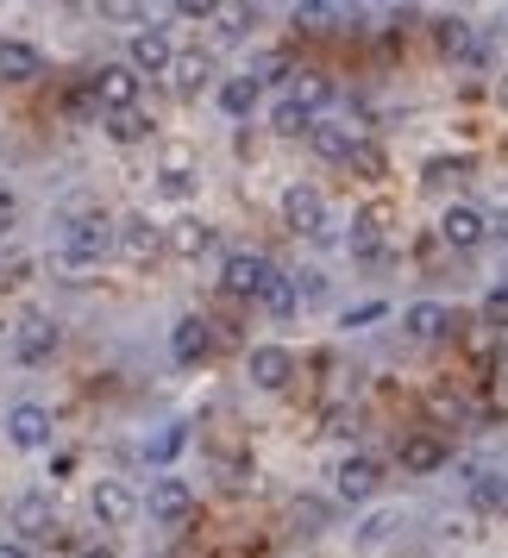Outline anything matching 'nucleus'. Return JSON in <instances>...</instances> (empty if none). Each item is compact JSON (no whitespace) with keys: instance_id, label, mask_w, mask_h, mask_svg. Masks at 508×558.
<instances>
[{"instance_id":"f257e3e1","label":"nucleus","mask_w":508,"mask_h":558,"mask_svg":"<svg viewBox=\"0 0 508 558\" xmlns=\"http://www.w3.org/2000/svg\"><path fill=\"white\" fill-rule=\"evenodd\" d=\"M57 252L70 270H95L107 252H113V220H107L101 207H82V214H63V227H57Z\"/></svg>"},{"instance_id":"f03ea898","label":"nucleus","mask_w":508,"mask_h":558,"mask_svg":"<svg viewBox=\"0 0 508 558\" xmlns=\"http://www.w3.org/2000/svg\"><path fill=\"white\" fill-rule=\"evenodd\" d=\"M57 345H63V327H57V314H45V307H32V314H20V327H13V357L26 364V371H38V364H51Z\"/></svg>"},{"instance_id":"7ed1b4c3","label":"nucleus","mask_w":508,"mask_h":558,"mask_svg":"<svg viewBox=\"0 0 508 558\" xmlns=\"http://www.w3.org/2000/svg\"><path fill=\"white\" fill-rule=\"evenodd\" d=\"M282 227L302 239H327V195L314 182H289L282 189Z\"/></svg>"},{"instance_id":"20e7f679","label":"nucleus","mask_w":508,"mask_h":558,"mask_svg":"<svg viewBox=\"0 0 508 558\" xmlns=\"http://www.w3.org/2000/svg\"><path fill=\"white\" fill-rule=\"evenodd\" d=\"M433 51H439V63L477 70L483 57H489V45H483V38H477L471 26H464V20H433Z\"/></svg>"},{"instance_id":"39448f33","label":"nucleus","mask_w":508,"mask_h":558,"mask_svg":"<svg viewBox=\"0 0 508 558\" xmlns=\"http://www.w3.org/2000/svg\"><path fill=\"white\" fill-rule=\"evenodd\" d=\"M132 76L145 82V76H170V63H177V45H170V32L164 26H138L132 32Z\"/></svg>"},{"instance_id":"423d86ee","label":"nucleus","mask_w":508,"mask_h":558,"mask_svg":"<svg viewBox=\"0 0 508 558\" xmlns=\"http://www.w3.org/2000/svg\"><path fill=\"white\" fill-rule=\"evenodd\" d=\"M51 433H57V421H51V408H45V402H13V408H7V439H13L20 452L51 446Z\"/></svg>"},{"instance_id":"0eeeda50","label":"nucleus","mask_w":508,"mask_h":558,"mask_svg":"<svg viewBox=\"0 0 508 558\" xmlns=\"http://www.w3.org/2000/svg\"><path fill=\"white\" fill-rule=\"evenodd\" d=\"M332 489H339V502H371L383 489V464L371 452H352L339 458V471H332Z\"/></svg>"},{"instance_id":"6e6552de","label":"nucleus","mask_w":508,"mask_h":558,"mask_svg":"<svg viewBox=\"0 0 508 558\" xmlns=\"http://www.w3.org/2000/svg\"><path fill=\"white\" fill-rule=\"evenodd\" d=\"M439 239L452 245V252H477L483 239H489V214L471 202H452L446 214H439Z\"/></svg>"},{"instance_id":"1a4fd4ad","label":"nucleus","mask_w":508,"mask_h":558,"mask_svg":"<svg viewBox=\"0 0 508 558\" xmlns=\"http://www.w3.org/2000/svg\"><path fill=\"white\" fill-rule=\"evenodd\" d=\"M95 107L101 113H126V107H138V76H132V63H107V70H95Z\"/></svg>"},{"instance_id":"9d476101","label":"nucleus","mask_w":508,"mask_h":558,"mask_svg":"<svg viewBox=\"0 0 508 558\" xmlns=\"http://www.w3.org/2000/svg\"><path fill=\"white\" fill-rule=\"evenodd\" d=\"M264 277H270V257H257V252H232L227 264H220V289L239 295V302H257Z\"/></svg>"},{"instance_id":"9b49d317","label":"nucleus","mask_w":508,"mask_h":558,"mask_svg":"<svg viewBox=\"0 0 508 558\" xmlns=\"http://www.w3.org/2000/svg\"><path fill=\"white\" fill-rule=\"evenodd\" d=\"M88 508H95V521H101V527H126L132 514H138V496H132V483L101 477L95 489H88Z\"/></svg>"},{"instance_id":"f8f14e48","label":"nucleus","mask_w":508,"mask_h":558,"mask_svg":"<svg viewBox=\"0 0 508 558\" xmlns=\"http://www.w3.org/2000/svg\"><path fill=\"white\" fill-rule=\"evenodd\" d=\"M152 521H164V527H182L189 514H195V489L182 477H157V489H152Z\"/></svg>"},{"instance_id":"ddd939ff","label":"nucleus","mask_w":508,"mask_h":558,"mask_svg":"<svg viewBox=\"0 0 508 558\" xmlns=\"http://www.w3.org/2000/svg\"><path fill=\"white\" fill-rule=\"evenodd\" d=\"M113 245H120V257H126V264H157V257H164V232H157L145 214H132L126 227L113 232Z\"/></svg>"},{"instance_id":"4468645a","label":"nucleus","mask_w":508,"mask_h":558,"mask_svg":"<svg viewBox=\"0 0 508 558\" xmlns=\"http://www.w3.org/2000/svg\"><path fill=\"white\" fill-rule=\"evenodd\" d=\"M257 307H264L270 320H295V314H302V282L270 264V277H264V289H257Z\"/></svg>"},{"instance_id":"2eb2a0df","label":"nucleus","mask_w":508,"mask_h":558,"mask_svg":"<svg viewBox=\"0 0 508 558\" xmlns=\"http://www.w3.org/2000/svg\"><path fill=\"white\" fill-rule=\"evenodd\" d=\"M446 458H452V446H446L439 433H408L402 446H396V464H402V471H414V477H427V471H439Z\"/></svg>"},{"instance_id":"dca6fc26","label":"nucleus","mask_w":508,"mask_h":558,"mask_svg":"<svg viewBox=\"0 0 508 558\" xmlns=\"http://www.w3.org/2000/svg\"><path fill=\"white\" fill-rule=\"evenodd\" d=\"M207 352H214V327H207L202 314H182L177 327H170V357L177 364H207Z\"/></svg>"},{"instance_id":"f3484780","label":"nucleus","mask_w":508,"mask_h":558,"mask_svg":"<svg viewBox=\"0 0 508 558\" xmlns=\"http://www.w3.org/2000/svg\"><path fill=\"white\" fill-rule=\"evenodd\" d=\"M245 377H252L257 389H289V377H295V357L282 352V345H257V352L245 357Z\"/></svg>"},{"instance_id":"a211bd4d","label":"nucleus","mask_w":508,"mask_h":558,"mask_svg":"<svg viewBox=\"0 0 508 558\" xmlns=\"http://www.w3.org/2000/svg\"><path fill=\"white\" fill-rule=\"evenodd\" d=\"M307 145L327 157V163H352L364 138H358L352 126H339V120H314V126H307Z\"/></svg>"},{"instance_id":"6ab92c4d","label":"nucleus","mask_w":508,"mask_h":558,"mask_svg":"<svg viewBox=\"0 0 508 558\" xmlns=\"http://www.w3.org/2000/svg\"><path fill=\"white\" fill-rule=\"evenodd\" d=\"M282 101H295L307 120H314V113L332 101V82L320 76V70H295V76H289V88H282Z\"/></svg>"},{"instance_id":"aec40b11","label":"nucleus","mask_w":508,"mask_h":558,"mask_svg":"<svg viewBox=\"0 0 508 558\" xmlns=\"http://www.w3.org/2000/svg\"><path fill=\"white\" fill-rule=\"evenodd\" d=\"M45 70V51L38 45H26V38H0V76L7 82H32Z\"/></svg>"},{"instance_id":"412c9836","label":"nucleus","mask_w":508,"mask_h":558,"mask_svg":"<svg viewBox=\"0 0 508 558\" xmlns=\"http://www.w3.org/2000/svg\"><path fill=\"white\" fill-rule=\"evenodd\" d=\"M207 76H214V57H207V51H177V63H170V88H177L182 101H189V95H202Z\"/></svg>"},{"instance_id":"4be33fe9","label":"nucleus","mask_w":508,"mask_h":558,"mask_svg":"<svg viewBox=\"0 0 508 558\" xmlns=\"http://www.w3.org/2000/svg\"><path fill=\"white\" fill-rule=\"evenodd\" d=\"M164 245H170L177 257H207V252H214V227H207V220H195V214H182L177 227L164 232Z\"/></svg>"},{"instance_id":"5701e85b","label":"nucleus","mask_w":508,"mask_h":558,"mask_svg":"<svg viewBox=\"0 0 508 558\" xmlns=\"http://www.w3.org/2000/svg\"><path fill=\"white\" fill-rule=\"evenodd\" d=\"M402 327H408V339H421V345H427V339H446V327H452V307H446V302H414L402 314Z\"/></svg>"},{"instance_id":"b1692460","label":"nucleus","mask_w":508,"mask_h":558,"mask_svg":"<svg viewBox=\"0 0 508 558\" xmlns=\"http://www.w3.org/2000/svg\"><path fill=\"white\" fill-rule=\"evenodd\" d=\"M13 527L26 533V539H51L57 533V508L45 502V496H20V502H13Z\"/></svg>"},{"instance_id":"393cba45","label":"nucleus","mask_w":508,"mask_h":558,"mask_svg":"<svg viewBox=\"0 0 508 558\" xmlns=\"http://www.w3.org/2000/svg\"><path fill=\"white\" fill-rule=\"evenodd\" d=\"M257 101H264V88H257L252 76H227L220 82V113H227V120H252Z\"/></svg>"},{"instance_id":"a878e982","label":"nucleus","mask_w":508,"mask_h":558,"mask_svg":"<svg viewBox=\"0 0 508 558\" xmlns=\"http://www.w3.org/2000/svg\"><path fill=\"white\" fill-rule=\"evenodd\" d=\"M389 239H383V220L377 214H352V257L358 264H383Z\"/></svg>"},{"instance_id":"bb28decb","label":"nucleus","mask_w":508,"mask_h":558,"mask_svg":"<svg viewBox=\"0 0 508 558\" xmlns=\"http://www.w3.org/2000/svg\"><path fill=\"white\" fill-rule=\"evenodd\" d=\"M152 132V113H138V107H126V113H107V138L113 145H138Z\"/></svg>"},{"instance_id":"cd10ccee","label":"nucleus","mask_w":508,"mask_h":558,"mask_svg":"<svg viewBox=\"0 0 508 558\" xmlns=\"http://www.w3.org/2000/svg\"><path fill=\"white\" fill-rule=\"evenodd\" d=\"M471 502L483 508V514H508V477H471Z\"/></svg>"},{"instance_id":"c85d7f7f","label":"nucleus","mask_w":508,"mask_h":558,"mask_svg":"<svg viewBox=\"0 0 508 558\" xmlns=\"http://www.w3.org/2000/svg\"><path fill=\"white\" fill-rule=\"evenodd\" d=\"M464 177H471V157H433L427 170H421L427 189H452V182H464Z\"/></svg>"},{"instance_id":"c756f323","label":"nucleus","mask_w":508,"mask_h":558,"mask_svg":"<svg viewBox=\"0 0 508 558\" xmlns=\"http://www.w3.org/2000/svg\"><path fill=\"white\" fill-rule=\"evenodd\" d=\"M295 20H302L307 32H332V26H346V7H327V0H302V7H295Z\"/></svg>"},{"instance_id":"7c9ffc66","label":"nucleus","mask_w":508,"mask_h":558,"mask_svg":"<svg viewBox=\"0 0 508 558\" xmlns=\"http://www.w3.org/2000/svg\"><path fill=\"white\" fill-rule=\"evenodd\" d=\"M252 26H257V7H220V26H214V38H220V45H232V38H245Z\"/></svg>"},{"instance_id":"2f4dec72","label":"nucleus","mask_w":508,"mask_h":558,"mask_svg":"<svg viewBox=\"0 0 508 558\" xmlns=\"http://www.w3.org/2000/svg\"><path fill=\"white\" fill-rule=\"evenodd\" d=\"M157 189H164V195H195V170H189V157H170V163H164V177H157Z\"/></svg>"},{"instance_id":"473e14b6","label":"nucleus","mask_w":508,"mask_h":558,"mask_svg":"<svg viewBox=\"0 0 508 558\" xmlns=\"http://www.w3.org/2000/svg\"><path fill=\"white\" fill-rule=\"evenodd\" d=\"M270 126H277V132H289V138H295V132H307V126H314V120H307V113H302V107H295V101H277V107H270Z\"/></svg>"},{"instance_id":"72a5a7b5","label":"nucleus","mask_w":508,"mask_h":558,"mask_svg":"<svg viewBox=\"0 0 508 558\" xmlns=\"http://www.w3.org/2000/svg\"><path fill=\"white\" fill-rule=\"evenodd\" d=\"M182 439H189L182 427H164V433H152V446H145V452H152V464H170V458L182 452Z\"/></svg>"},{"instance_id":"f704fd0d","label":"nucleus","mask_w":508,"mask_h":558,"mask_svg":"<svg viewBox=\"0 0 508 558\" xmlns=\"http://www.w3.org/2000/svg\"><path fill=\"white\" fill-rule=\"evenodd\" d=\"M383 314H389V307H383V302H358L352 314H339V327H346V332H358V327H377Z\"/></svg>"},{"instance_id":"c9c22d12","label":"nucleus","mask_w":508,"mask_h":558,"mask_svg":"<svg viewBox=\"0 0 508 558\" xmlns=\"http://www.w3.org/2000/svg\"><path fill=\"white\" fill-rule=\"evenodd\" d=\"M295 527H327V502L320 496H302L295 502Z\"/></svg>"},{"instance_id":"e433bc0d","label":"nucleus","mask_w":508,"mask_h":558,"mask_svg":"<svg viewBox=\"0 0 508 558\" xmlns=\"http://www.w3.org/2000/svg\"><path fill=\"white\" fill-rule=\"evenodd\" d=\"M483 320H489V327H508V289H489V295H483Z\"/></svg>"},{"instance_id":"4c0bfd02","label":"nucleus","mask_w":508,"mask_h":558,"mask_svg":"<svg viewBox=\"0 0 508 558\" xmlns=\"http://www.w3.org/2000/svg\"><path fill=\"white\" fill-rule=\"evenodd\" d=\"M26 277H32V264H26V257H0V289H20Z\"/></svg>"},{"instance_id":"58836bf2","label":"nucleus","mask_w":508,"mask_h":558,"mask_svg":"<svg viewBox=\"0 0 508 558\" xmlns=\"http://www.w3.org/2000/svg\"><path fill=\"white\" fill-rule=\"evenodd\" d=\"M170 13H182V20H214V13H220V7H214V0H177V7H170Z\"/></svg>"},{"instance_id":"ea45409f","label":"nucleus","mask_w":508,"mask_h":558,"mask_svg":"<svg viewBox=\"0 0 508 558\" xmlns=\"http://www.w3.org/2000/svg\"><path fill=\"white\" fill-rule=\"evenodd\" d=\"M13 214H20V202H13V189H7V182H0V232L13 227Z\"/></svg>"},{"instance_id":"a19ab883","label":"nucleus","mask_w":508,"mask_h":558,"mask_svg":"<svg viewBox=\"0 0 508 558\" xmlns=\"http://www.w3.org/2000/svg\"><path fill=\"white\" fill-rule=\"evenodd\" d=\"M76 558H120V553H113L107 539H95V546H76Z\"/></svg>"},{"instance_id":"79ce46f5","label":"nucleus","mask_w":508,"mask_h":558,"mask_svg":"<svg viewBox=\"0 0 508 558\" xmlns=\"http://www.w3.org/2000/svg\"><path fill=\"white\" fill-rule=\"evenodd\" d=\"M503 107H508V76H503Z\"/></svg>"},{"instance_id":"37998d69","label":"nucleus","mask_w":508,"mask_h":558,"mask_svg":"<svg viewBox=\"0 0 508 558\" xmlns=\"http://www.w3.org/2000/svg\"><path fill=\"white\" fill-rule=\"evenodd\" d=\"M0 558H20V553H7V546H0Z\"/></svg>"}]
</instances>
